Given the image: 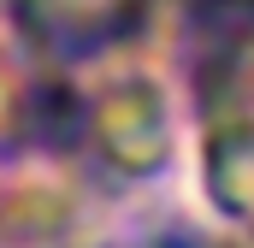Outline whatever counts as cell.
I'll list each match as a JSON object with an SVG mask.
<instances>
[{
	"label": "cell",
	"instance_id": "1",
	"mask_svg": "<svg viewBox=\"0 0 254 248\" xmlns=\"http://www.w3.org/2000/svg\"><path fill=\"white\" fill-rule=\"evenodd\" d=\"M18 18L30 24V36L71 48V54H89V48H107L130 36L142 0H12Z\"/></svg>",
	"mask_w": 254,
	"mask_h": 248
}]
</instances>
